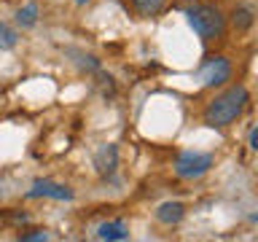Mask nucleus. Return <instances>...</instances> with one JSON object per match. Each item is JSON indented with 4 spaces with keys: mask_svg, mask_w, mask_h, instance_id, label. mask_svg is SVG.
Instances as JSON below:
<instances>
[{
    "mask_svg": "<svg viewBox=\"0 0 258 242\" xmlns=\"http://www.w3.org/2000/svg\"><path fill=\"white\" fill-rule=\"evenodd\" d=\"M76 3H81V6H84V3H89V0H76Z\"/></svg>",
    "mask_w": 258,
    "mask_h": 242,
    "instance_id": "obj_16",
    "label": "nucleus"
},
{
    "mask_svg": "<svg viewBox=\"0 0 258 242\" xmlns=\"http://www.w3.org/2000/svg\"><path fill=\"white\" fill-rule=\"evenodd\" d=\"M16 40H19L16 30L0 22V51H8V48H14V46H16Z\"/></svg>",
    "mask_w": 258,
    "mask_h": 242,
    "instance_id": "obj_11",
    "label": "nucleus"
},
{
    "mask_svg": "<svg viewBox=\"0 0 258 242\" xmlns=\"http://www.w3.org/2000/svg\"><path fill=\"white\" fill-rule=\"evenodd\" d=\"M38 197H48V199H56V202H70L73 191L68 186L54 183V180H35L32 189L27 191V199H38Z\"/></svg>",
    "mask_w": 258,
    "mask_h": 242,
    "instance_id": "obj_5",
    "label": "nucleus"
},
{
    "mask_svg": "<svg viewBox=\"0 0 258 242\" xmlns=\"http://www.w3.org/2000/svg\"><path fill=\"white\" fill-rule=\"evenodd\" d=\"M185 215V207L180 202H164L159 210H156V221L172 226V223H180V218Z\"/></svg>",
    "mask_w": 258,
    "mask_h": 242,
    "instance_id": "obj_8",
    "label": "nucleus"
},
{
    "mask_svg": "<svg viewBox=\"0 0 258 242\" xmlns=\"http://www.w3.org/2000/svg\"><path fill=\"white\" fill-rule=\"evenodd\" d=\"M188 24L199 38L210 40V38H218L223 32L226 19L215 6H194V8H188Z\"/></svg>",
    "mask_w": 258,
    "mask_h": 242,
    "instance_id": "obj_2",
    "label": "nucleus"
},
{
    "mask_svg": "<svg viewBox=\"0 0 258 242\" xmlns=\"http://www.w3.org/2000/svg\"><path fill=\"white\" fill-rule=\"evenodd\" d=\"M16 22H19L22 27H35V22H38V6L35 3H27L24 8H19V11H16Z\"/></svg>",
    "mask_w": 258,
    "mask_h": 242,
    "instance_id": "obj_9",
    "label": "nucleus"
},
{
    "mask_svg": "<svg viewBox=\"0 0 258 242\" xmlns=\"http://www.w3.org/2000/svg\"><path fill=\"white\" fill-rule=\"evenodd\" d=\"M250 221H253V223H258V210H255L253 215H250Z\"/></svg>",
    "mask_w": 258,
    "mask_h": 242,
    "instance_id": "obj_15",
    "label": "nucleus"
},
{
    "mask_svg": "<svg viewBox=\"0 0 258 242\" xmlns=\"http://www.w3.org/2000/svg\"><path fill=\"white\" fill-rule=\"evenodd\" d=\"M231 76V65L226 56H210L199 70V81L205 86H221L223 81H229Z\"/></svg>",
    "mask_w": 258,
    "mask_h": 242,
    "instance_id": "obj_4",
    "label": "nucleus"
},
{
    "mask_svg": "<svg viewBox=\"0 0 258 242\" xmlns=\"http://www.w3.org/2000/svg\"><path fill=\"white\" fill-rule=\"evenodd\" d=\"M132 3L143 16H153V14H159L161 8H164V0H132Z\"/></svg>",
    "mask_w": 258,
    "mask_h": 242,
    "instance_id": "obj_12",
    "label": "nucleus"
},
{
    "mask_svg": "<svg viewBox=\"0 0 258 242\" xmlns=\"http://www.w3.org/2000/svg\"><path fill=\"white\" fill-rule=\"evenodd\" d=\"M19 239H22V242H46L48 234H46V231H32V234H22Z\"/></svg>",
    "mask_w": 258,
    "mask_h": 242,
    "instance_id": "obj_13",
    "label": "nucleus"
},
{
    "mask_svg": "<svg viewBox=\"0 0 258 242\" xmlns=\"http://www.w3.org/2000/svg\"><path fill=\"white\" fill-rule=\"evenodd\" d=\"M231 22H234V27H237V30H247L250 24H253V11H250L247 6H239V8H234V14H231Z\"/></svg>",
    "mask_w": 258,
    "mask_h": 242,
    "instance_id": "obj_10",
    "label": "nucleus"
},
{
    "mask_svg": "<svg viewBox=\"0 0 258 242\" xmlns=\"http://www.w3.org/2000/svg\"><path fill=\"white\" fill-rule=\"evenodd\" d=\"M97 239H108V242H116V239H126L129 231H126V223L124 221H105L97 226L94 231Z\"/></svg>",
    "mask_w": 258,
    "mask_h": 242,
    "instance_id": "obj_7",
    "label": "nucleus"
},
{
    "mask_svg": "<svg viewBox=\"0 0 258 242\" xmlns=\"http://www.w3.org/2000/svg\"><path fill=\"white\" fill-rule=\"evenodd\" d=\"M116 167H118V148H116L113 143L102 145V148L94 153V169H97L102 177H113Z\"/></svg>",
    "mask_w": 258,
    "mask_h": 242,
    "instance_id": "obj_6",
    "label": "nucleus"
},
{
    "mask_svg": "<svg viewBox=\"0 0 258 242\" xmlns=\"http://www.w3.org/2000/svg\"><path fill=\"white\" fill-rule=\"evenodd\" d=\"M250 148L258 151V127L253 129V132H250Z\"/></svg>",
    "mask_w": 258,
    "mask_h": 242,
    "instance_id": "obj_14",
    "label": "nucleus"
},
{
    "mask_svg": "<svg viewBox=\"0 0 258 242\" xmlns=\"http://www.w3.org/2000/svg\"><path fill=\"white\" fill-rule=\"evenodd\" d=\"M210 167H213V156H210V153H202V151H183L175 161L177 177H185V180L202 177Z\"/></svg>",
    "mask_w": 258,
    "mask_h": 242,
    "instance_id": "obj_3",
    "label": "nucleus"
},
{
    "mask_svg": "<svg viewBox=\"0 0 258 242\" xmlns=\"http://www.w3.org/2000/svg\"><path fill=\"white\" fill-rule=\"evenodd\" d=\"M247 102V89L245 86H231L229 92L215 97L205 108V124L207 127H229L234 118L245 110Z\"/></svg>",
    "mask_w": 258,
    "mask_h": 242,
    "instance_id": "obj_1",
    "label": "nucleus"
}]
</instances>
